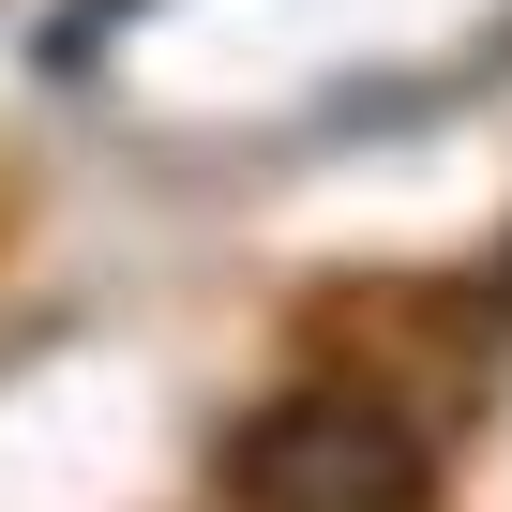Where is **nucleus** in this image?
Returning <instances> with one entry per match:
<instances>
[{
	"label": "nucleus",
	"instance_id": "1",
	"mask_svg": "<svg viewBox=\"0 0 512 512\" xmlns=\"http://www.w3.org/2000/svg\"><path fill=\"white\" fill-rule=\"evenodd\" d=\"M226 482H241L256 512H407V497H422V437H407L392 407H362V392H302V407H272V422H241Z\"/></svg>",
	"mask_w": 512,
	"mask_h": 512
},
{
	"label": "nucleus",
	"instance_id": "2",
	"mask_svg": "<svg viewBox=\"0 0 512 512\" xmlns=\"http://www.w3.org/2000/svg\"><path fill=\"white\" fill-rule=\"evenodd\" d=\"M497 302H512V287H497Z\"/></svg>",
	"mask_w": 512,
	"mask_h": 512
}]
</instances>
